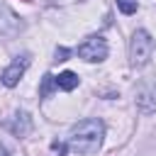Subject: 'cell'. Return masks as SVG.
I'll return each mask as SVG.
<instances>
[{
    "label": "cell",
    "mask_w": 156,
    "mask_h": 156,
    "mask_svg": "<svg viewBox=\"0 0 156 156\" xmlns=\"http://www.w3.org/2000/svg\"><path fill=\"white\" fill-rule=\"evenodd\" d=\"M151 51H154V39L146 29H136L132 34V41H129V61L132 66H144L149 58H151Z\"/></svg>",
    "instance_id": "obj_2"
},
{
    "label": "cell",
    "mask_w": 156,
    "mask_h": 156,
    "mask_svg": "<svg viewBox=\"0 0 156 156\" xmlns=\"http://www.w3.org/2000/svg\"><path fill=\"white\" fill-rule=\"evenodd\" d=\"M54 151H56V154H58V156H63V154H66V146H63V144H58V141H56V144H54Z\"/></svg>",
    "instance_id": "obj_12"
},
{
    "label": "cell",
    "mask_w": 156,
    "mask_h": 156,
    "mask_svg": "<svg viewBox=\"0 0 156 156\" xmlns=\"http://www.w3.org/2000/svg\"><path fill=\"white\" fill-rule=\"evenodd\" d=\"M27 56H17L5 71H2V83L7 85V88H15L17 83H20V78L24 76V68H27Z\"/></svg>",
    "instance_id": "obj_5"
},
{
    "label": "cell",
    "mask_w": 156,
    "mask_h": 156,
    "mask_svg": "<svg viewBox=\"0 0 156 156\" xmlns=\"http://www.w3.org/2000/svg\"><path fill=\"white\" fill-rule=\"evenodd\" d=\"M54 85H56V78L46 73V76H44V80H41V88H39V95H41V98H46V95H49V93L54 90Z\"/></svg>",
    "instance_id": "obj_9"
},
{
    "label": "cell",
    "mask_w": 156,
    "mask_h": 156,
    "mask_svg": "<svg viewBox=\"0 0 156 156\" xmlns=\"http://www.w3.org/2000/svg\"><path fill=\"white\" fill-rule=\"evenodd\" d=\"M29 129H32L29 115H27V112H20V115H17V119L12 122V132H15L17 136H24V134H29Z\"/></svg>",
    "instance_id": "obj_8"
},
{
    "label": "cell",
    "mask_w": 156,
    "mask_h": 156,
    "mask_svg": "<svg viewBox=\"0 0 156 156\" xmlns=\"http://www.w3.org/2000/svg\"><path fill=\"white\" fill-rule=\"evenodd\" d=\"M102 136H105V127L100 119H83L71 129L68 144L78 154H95L102 144Z\"/></svg>",
    "instance_id": "obj_1"
},
{
    "label": "cell",
    "mask_w": 156,
    "mask_h": 156,
    "mask_svg": "<svg viewBox=\"0 0 156 156\" xmlns=\"http://www.w3.org/2000/svg\"><path fill=\"white\" fill-rule=\"evenodd\" d=\"M76 85H78V76H76L73 71H63V73L56 76V88H61V90H73Z\"/></svg>",
    "instance_id": "obj_7"
},
{
    "label": "cell",
    "mask_w": 156,
    "mask_h": 156,
    "mask_svg": "<svg viewBox=\"0 0 156 156\" xmlns=\"http://www.w3.org/2000/svg\"><path fill=\"white\" fill-rule=\"evenodd\" d=\"M117 7H119V12H124V15H132V12H136L139 2H136V0H117Z\"/></svg>",
    "instance_id": "obj_10"
},
{
    "label": "cell",
    "mask_w": 156,
    "mask_h": 156,
    "mask_svg": "<svg viewBox=\"0 0 156 156\" xmlns=\"http://www.w3.org/2000/svg\"><path fill=\"white\" fill-rule=\"evenodd\" d=\"M68 54H71V51H68V49H63V46H61V49H56V58H58V61H66V56H68Z\"/></svg>",
    "instance_id": "obj_11"
},
{
    "label": "cell",
    "mask_w": 156,
    "mask_h": 156,
    "mask_svg": "<svg viewBox=\"0 0 156 156\" xmlns=\"http://www.w3.org/2000/svg\"><path fill=\"white\" fill-rule=\"evenodd\" d=\"M17 32H20V20H17V15H15L7 5H0V34L12 37V34H17Z\"/></svg>",
    "instance_id": "obj_6"
},
{
    "label": "cell",
    "mask_w": 156,
    "mask_h": 156,
    "mask_svg": "<svg viewBox=\"0 0 156 156\" xmlns=\"http://www.w3.org/2000/svg\"><path fill=\"white\" fill-rule=\"evenodd\" d=\"M136 107L146 115L156 112V80H144L139 88H136Z\"/></svg>",
    "instance_id": "obj_4"
},
{
    "label": "cell",
    "mask_w": 156,
    "mask_h": 156,
    "mask_svg": "<svg viewBox=\"0 0 156 156\" xmlns=\"http://www.w3.org/2000/svg\"><path fill=\"white\" fill-rule=\"evenodd\" d=\"M78 56L83 61H102L107 56V41L102 37H88L78 46Z\"/></svg>",
    "instance_id": "obj_3"
}]
</instances>
